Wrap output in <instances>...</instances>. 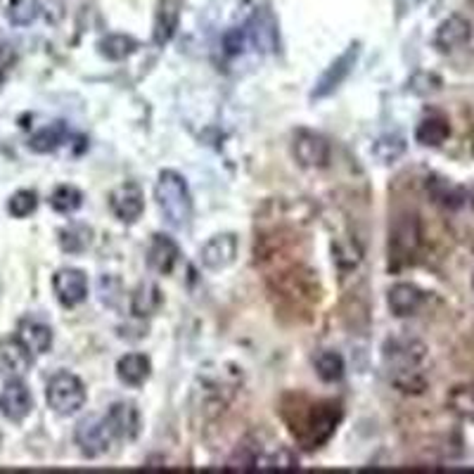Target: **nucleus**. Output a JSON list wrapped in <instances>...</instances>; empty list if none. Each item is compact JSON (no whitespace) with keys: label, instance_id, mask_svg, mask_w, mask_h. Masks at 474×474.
I'll use <instances>...</instances> for the list:
<instances>
[{"label":"nucleus","instance_id":"nucleus-1","mask_svg":"<svg viewBox=\"0 0 474 474\" xmlns=\"http://www.w3.org/2000/svg\"><path fill=\"white\" fill-rule=\"evenodd\" d=\"M154 199L160 206L161 216L167 218V223L173 228H186L193 218V195L187 187L186 178L178 171L160 173L157 186H154Z\"/></svg>","mask_w":474,"mask_h":474},{"label":"nucleus","instance_id":"nucleus-2","mask_svg":"<svg viewBox=\"0 0 474 474\" xmlns=\"http://www.w3.org/2000/svg\"><path fill=\"white\" fill-rule=\"evenodd\" d=\"M342 420V406L337 401H321V404L311 406L306 410L302 423H296V427H292L296 442L302 443L304 449L314 451L321 449L323 443L334 434L337 424Z\"/></svg>","mask_w":474,"mask_h":474},{"label":"nucleus","instance_id":"nucleus-3","mask_svg":"<svg viewBox=\"0 0 474 474\" xmlns=\"http://www.w3.org/2000/svg\"><path fill=\"white\" fill-rule=\"evenodd\" d=\"M45 401L58 415H74L86 406L84 382L71 372H58L45 387Z\"/></svg>","mask_w":474,"mask_h":474},{"label":"nucleus","instance_id":"nucleus-4","mask_svg":"<svg viewBox=\"0 0 474 474\" xmlns=\"http://www.w3.org/2000/svg\"><path fill=\"white\" fill-rule=\"evenodd\" d=\"M420 221L417 216H401L391 228L389 235V266L398 269L413 259V254L420 247Z\"/></svg>","mask_w":474,"mask_h":474},{"label":"nucleus","instance_id":"nucleus-5","mask_svg":"<svg viewBox=\"0 0 474 474\" xmlns=\"http://www.w3.org/2000/svg\"><path fill=\"white\" fill-rule=\"evenodd\" d=\"M74 442H77V446L81 449V453L88 455V458H97V455L107 453L112 442H114V436L109 432L105 417L90 415L84 417V420L77 424Z\"/></svg>","mask_w":474,"mask_h":474},{"label":"nucleus","instance_id":"nucleus-6","mask_svg":"<svg viewBox=\"0 0 474 474\" xmlns=\"http://www.w3.org/2000/svg\"><path fill=\"white\" fill-rule=\"evenodd\" d=\"M356 59H359V43L349 45L340 58L334 59L333 65L323 71L321 78L315 81V88L311 90V97H314V100H323V97L333 96L334 90L340 88L346 78H349L353 65H356Z\"/></svg>","mask_w":474,"mask_h":474},{"label":"nucleus","instance_id":"nucleus-7","mask_svg":"<svg viewBox=\"0 0 474 474\" xmlns=\"http://www.w3.org/2000/svg\"><path fill=\"white\" fill-rule=\"evenodd\" d=\"M33 408V397L22 378L7 379L5 387L0 389V415L10 423H22L29 417Z\"/></svg>","mask_w":474,"mask_h":474},{"label":"nucleus","instance_id":"nucleus-8","mask_svg":"<svg viewBox=\"0 0 474 474\" xmlns=\"http://www.w3.org/2000/svg\"><path fill=\"white\" fill-rule=\"evenodd\" d=\"M292 152H295L296 161L306 169H325L330 164V157H333L330 142L323 135L311 133V131H299L295 135Z\"/></svg>","mask_w":474,"mask_h":474},{"label":"nucleus","instance_id":"nucleus-9","mask_svg":"<svg viewBox=\"0 0 474 474\" xmlns=\"http://www.w3.org/2000/svg\"><path fill=\"white\" fill-rule=\"evenodd\" d=\"M237 251H240V240L235 232H218L212 240H206L199 251V259L205 263V269L223 270L235 263Z\"/></svg>","mask_w":474,"mask_h":474},{"label":"nucleus","instance_id":"nucleus-10","mask_svg":"<svg viewBox=\"0 0 474 474\" xmlns=\"http://www.w3.org/2000/svg\"><path fill=\"white\" fill-rule=\"evenodd\" d=\"M52 289H55V296L62 306L74 308L86 302V296H88V278L78 269H59L52 276Z\"/></svg>","mask_w":474,"mask_h":474},{"label":"nucleus","instance_id":"nucleus-11","mask_svg":"<svg viewBox=\"0 0 474 474\" xmlns=\"http://www.w3.org/2000/svg\"><path fill=\"white\" fill-rule=\"evenodd\" d=\"M109 209L123 223H133L145 212V197L138 183H122L109 193Z\"/></svg>","mask_w":474,"mask_h":474},{"label":"nucleus","instance_id":"nucleus-12","mask_svg":"<svg viewBox=\"0 0 474 474\" xmlns=\"http://www.w3.org/2000/svg\"><path fill=\"white\" fill-rule=\"evenodd\" d=\"M105 423L119 442H133L135 436L141 434V413L131 401H116L109 406Z\"/></svg>","mask_w":474,"mask_h":474},{"label":"nucleus","instance_id":"nucleus-13","mask_svg":"<svg viewBox=\"0 0 474 474\" xmlns=\"http://www.w3.org/2000/svg\"><path fill=\"white\" fill-rule=\"evenodd\" d=\"M424 351L427 349L415 340H391L385 346V360L389 363L391 372L398 375V372L417 370L424 359Z\"/></svg>","mask_w":474,"mask_h":474},{"label":"nucleus","instance_id":"nucleus-14","mask_svg":"<svg viewBox=\"0 0 474 474\" xmlns=\"http://www.w3.org/2000/svg\"><path fill=\"white\" fill-rule=\"evenodd\" d=\"M33 353L17 337L0 340V378H24L32 370Z\"/></svg>","mask_w":474,"mask_h":474},{"label":"nucleus","instance_id":"nucleus-15","mask_svg":"<svg viewBox=\"0 0 474 474\" xmlns=\"http://www.w3.org/2000/svg\"><path fill=\"white\" fill-rule=\"evenodd\" d=\"M472 39V24L462 14H451L434 32V48L439 52H453Z\"/></svg>","mask_w":474,"mask_h":474},{"label":"nucleus","instance_id":"nucleus-16","mask_svg":"<svg viewBox=\"0 0 474 474\" xmlns=\"http://www.w3.org/2000/svg\"><path fill=\"white\" fill-rule=\"evenodd\" d=\"M180 250L176 240L164 232H157L150 240L148 247V266L154 270V273H160V276H169L173 269H176V263H178Z\"/></svg>","mask_w":474,"mask_h":474},{"label":"nucleus","instance_id":"nucleus-17","mask_svg":"<svg viewBox=\"0 0 474 474\" xmlns=\"http://www.w3.org/2000/svg\"><path fill=\"white\" fill-rule=\"evenodd\" d=\"M424 302V292L413 282H397L394 287L389 289L387 295V304H389V311L397 318H408V315H415L420 311Z\"/></svg>","mask_w":474,"mask_h":474},{"label":"nucleus","instance_id":"nucleus-18","mask_svg":"<svg viewBox=\"0 0 474 474\" xmlns=\"http://www.w3.org/2000/svg\"><path fill=\"white\" fill-rule=\"evenodd\" d=\"M152 375V363L145 353H126L116 360V378L126 387H142Z\"/></svg>","mask_w":474,"mask_h":474},{"label":"nucleus","instance_id":"nucleus-19","mask_svg":"<svg viewBox=\"0 0 474 474\" xmlns=\"http://www.w3.org/2000/svg\"><path fill=\"white\" fill-rule=\"evenodd\" d=\"M17 340L33 353V356H43L50 351L52 346V330L45 323L24 318L17 327Z\"/></svg>","mask_w":474,"mask_h":474},{"label":"nucleus","instance_id":"nucleus-20","mask_svg":"<svg viewBox=\"0 0 474 474\" xmlns=\"http://www.w3.org/2000/svg\"><path fill=\"white\" fill-rule=\"evenodd\" d=\"M244 29H247V39L257 45V50L273 52L278 48V26L269 13L257 14Z\"/></svg>","mask_w":474,"mask_h":474},{"label":"nucleus","instance_id":"nucleus-21","mask_svg":"<svg viewBox=\"0 0 474 474\" xmlns=\"http://www.w3.org/2000/svg\"><path fill=\"white\" fill-rule=\"evenodd\" d=\"M451 138V123L443 116H424L423 122L417 123L415 141L423 148H442L443 142Z\"/></svg>","mask_w":474,"mask_h":474},{"label":"nucleus","instance_id":"nucleus-22","mask_svg":"<svg viewBox=\"0 0 474 474\" xmlns=\"http://www.w3.org/2000/svg\"><path fill=\"white\" fill-rule=\"evenodd\" d=\"M178 5L173 0H161L160 10L154 14V29H152V39L157 45H167L173 39V33L178 29Z\"/></svg>","mask_w":474,"mask_h":474},{"label":"nucleus","instance_id":"nucleus-23","mask_svg":"<svg viewBox=\"0 0 474 474\" xmlns=\"http://www.w3.org/2000/svg\"><path fill=\"white\" fill-rule=\"evenodd\" d=\"M67 135H69V131H67L65 122H55L50 123V126H45V129L36 131V133L29 138V148L39 154L55 152V150L67 141Z\"/></svg>","mask_w":474,"mask_h":474},{"label":"nucleus","instance_id":"nucleus-24","mask_svg":"<svg viewBox=\"0 0 474 474\" xmlns=\"http://www.w3.org/2000/svg\"><path fill=\"white\" fill-rule=\"evenodd\" d=\"M97 48H100V55H105L112 62H122L138 50V41L133 36H126V33H112V36L100 41Z\"/></svg>","mask_w":474,"mask_h":474},{"label":"nucleus","instance_id":"nucleus-25","mask_svg":"<svg viewBox=\"0 0 474 474\" xmlns=\"http://www.w3.org/2000/svg\"><path fill=\"white\" fill-rule=\"evenodd\" d=\"M406 154V138L398 133H387L379 135L375 145H372V157L379 164H394Z\"/></svg>","mask_w":474,"mask_h":474},{"label":"nucleus","instance_id":"nucleus-26","mask_svg":"<svg viewBox=\"0 0 474 474\" xmlns=\"http://www.w3.org/2000/svg\"><path fill=\"white\" fill-rule=\"evenodd\" d=\"M315 366V375L323 379V382H327V385H333V382H340L342 378H344V359H342L340 353L337 351H321L318 356H315L314 360Z\"/></svg>","mask_w":474,"mask_h":474},{"label":"nucleus","instance_id":"nucleus-27","mask_svg":"<svg viewBox=\"0 0 474 474\" xmlns=\"http://www.w3.org/2000/svg\"><path fill=\"white\" fill-rule=\"evenodd\" d=\"M160 306H161V292L157 285H152V282H145V285H141V287L133 292L131 311H133L135 315H152Z\"/></svg>","mask_w":474,"mask_h":474},{"label":"nucleus","instance_id":"nucleus-28","mask_svg":"<svg viewBox=\"0 0 474 474\" xmlns=\"http://www.w3.org/2000/svg\"><path fill=\"white\" fill-rule=\"evenodd\" d=\"M93 242V231L88 225L78 223L69 225V228H62L59 231V247L69 254H78V251H86Z\"/></svg>","mask_w":474,"mask_h":474},{"label":"nucleus","instance_id":"nucleus-29","mask_svg":"<svg viewBox=\"0 0 474 474\" xmlns=\"http://www.w3.org/2000/svg\"><path fill=\"white\" fill-rule=\"evenodd\" d=\"M5 13L14 26H29L39 20L41 0H7Z\"/></svg>","mask_w":474,"mask_h":474},{"label":"nucleus","instance_id":"nucleus-30","mask_svg":"<svg viewBox=\"0 0 474 474\" xmlns=\"http://www.w3.org/2000/svg\"><path fill=\"white\" fill-rule=\"evenodd\" d=\"M254 468L295 469V468H299V460H296V455L292 453V451L278 446V449H273L270 453H263V455L257 453V458H254Z\"/></svg>","mask_w":474,"mask_h":474},{"label":"nucleus","instance_id":"nucleus-31","mask_svg":"<svg viewBox=\"0 0 474 474\" xmlns=\"http://www.w3.org/2000/svg\"><path fill=\"white\" fill-rule=\"evenodd\" d=\"M81 205H84V195L74 186H59L50 195V206L59 214H74Z\"/></svg>","mask_w":474,"mask_h":474},{"label":"nucleus","instance_id":"nucleus-32","mask_svg":"<svg viewBox=\"0 0 474 474\" xmlns=\"http://www.w3.org/2000/svg\"><path fill=\"white\" fill-rule=\"evenodd\" d=\"M36 206H39V195L33 190H17L7 202V212L14 218H26L36 212Z\"/></svg>","mask_w":474,"mask_h":474},{"label":"nucleus","instance_id":"nucleus-33","mask_svg":"<svg viewBox=\"0 0 474 474\" xmlns=\"http://www.w3.org/2000/svg\"><path fill=\"white\" fill-rule=\"evenodd\" d=\"M449 404L458 415L474 417V387L469 385L455 387V389L449 394Z\"/></svg>","mask_w":474,"mask_h":474},{"label":"nucleus","instance_id":"nucleus-34","mask_svg":"<svg viewBox=\"0 0 474 474\" xmlns=\"http://www.w3.org/2000/svg\"><path fill=\"white\" fill-rule=\"evenodd\" d=\"M442 86V77H436L432 71H417L415 77L408 81V90L415 93V96H430V93H436Z\"/></svg>","mask_w":474,"mask_h":474},{"label":"nucleus","instance_id":"nucleus-35","mask_svg":"<svg viewBox=\"0 0 474 474\" xmlns=\"http://www.w3.org/2000/svg\"><path fill=\"white\" fill-rule=\"evenodd\" d=\"M247 43H250L247 29H231V32L223 36V48L228 55H240V52H244V45Z\"/></svg>","mask_w":474,"mask_h":474},{"label":"nucleus","instance_id":"nucleus-36","mask_svg":"<svg viewBox=\"0 0 474 474\" xmlns=\"http://www.w3.org/2000/svg\"><path fill=\"white\" fill-rule=\"evenodd\" d=\"M401 3H404L406 7H415V5H420L423 0H401Z\"/></svg>","mask_w":474,"mask_h":474},{"label":"nucleus","instance_id":"nucleus-37","mask_svg":"<svg viewBox=\"0 0 474 474\" xmlns=\"http://www.w3.org/2000/svg\"><path fill=\"white\" fill-rule=\"evenodd\" d=\"M0 86H3V74H0Z\"/></svg>","mask_w":474,"mask_h":474},{"label":"nucleus","instance_id":"nucleus-38","mask_svg":"<svg viewBox=\"0 0 474 474\" xmlns=\"http://www.w3.org/2000/svg\"><path fill=\"white\" fill-rule=\"evenodd\" d=\"M472 287H474V280H472Z\"/></svg>","mask_w":474,"mask_h":474}]
</instances>
